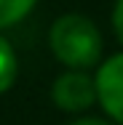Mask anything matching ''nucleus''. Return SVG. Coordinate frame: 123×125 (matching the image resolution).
<instances>
[{
    "instance_id": "obj_1",
    "label": "nucleus",
    "mask_w": 123,
    "mask_h": 125,
    "mask_svg": "<svg viewBox=\"0 0 123 125\" xmlns=\"http://www.w3.org/2000/svg\"><path fill=\"white\" fill-rule=\"evenodd\" d=\"M48 43L54 56L72 69L94 67L102 56V35H99L96 24L80 13L59 16L51 24Z\"/></svg>"
},
{
    "instance_id": "obj_2",
    "label": "nucleus",
    "mask_w": 123,
    "mask_h": 125,
    "mask_svg": "<svg viewBox=\"0 0 123 125\" xmlns=\"http://www.w3.org/2000/svg\"><path fill=\"white\" fill-rule=\"evenodd\" d=\"M51 96L56 101V106L64 112H83L96 101V83L86 72L72 69V72H64L56 77Z\"/></svg>"
},
{
    "instance_id": "obj_3",
    "label": "nucleus",
    "mask_w": 123,
    "mask_h": 125,
    "mask_svg": "<svg viewBox=\"0 0 123 125\" xmlns=\"http://www.w3.org/2000/svg\"><path fill=\"white\" fill-rule=\"evenodd\" d=\"M94 83H96V99L104 106V112L123 125V53L110 56L99 67Z\"/></svg>"
},
{
    "instance_id": "obj_4",
    "label": "nucleus",
    "mask_w": 123,
    "mask_h": 125,
    "mask_svg": "<svg viewBox=\"0 0 123 125\" xmlns=\"http://www.w3.org/2000/svg\"><path fill=\"white\" fill-rule=\"evenodd\" d=\"M16 72H19V61H16V53L11 48V43L0 35V93L8 91L16 80Z\"/></svg>"
},
{
    "instance_id": "obj_5",
    "label": "nucleus",
    "mask_w": 123,
    "mask_h": 125,
    "mask_svg": "<svg viewBox=\"0 0 123 125\" xmlns=\"http://www.w3.org/2000/svg\"><path fill=\"white\" fill-rule=\"evenodd\" d=\"M38 0H0V29L14 27L35 8Z\"/></svg>"
},
{
    "instance_id": "obj_6",
    "label": "nucleus",
    "mask_w": 123,
    "mask_h": 125,
    "mask_svg": "<svg viewBox=\"0 0 123 125\" xmlns=\"http://www.w3.org/2000/svg\"><path fill=\"white\" fill-rule=\"evenodd\" d=\"M112 27H115V35L123 43V0H115V8H112Z\"/></svg>"
},
{
    "instance_id": "obj_7",
    "label": "nucleus",
    "mask_w": 123,
    "mask_h": 125,
    "mask_svg": "<svg viewBox=\"0 0 123 125\" xmlns=\"http://www.w3.org/2000/svg\"><path fill=\"white\" fill-rule=\"evenodd\" d=\"M72 125H107L104 120H96V117H86V120H78V123H72Z\"/></svg>"
}]
</instances>
